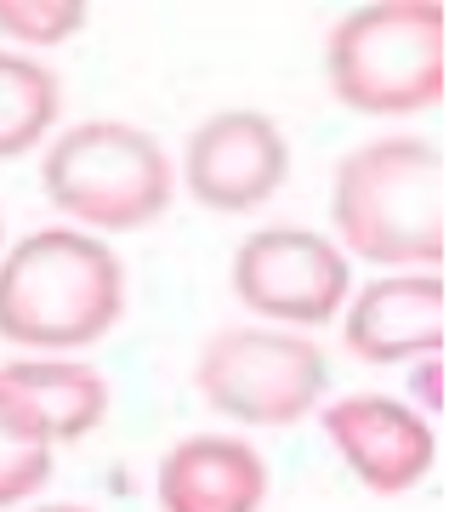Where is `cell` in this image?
I'll use <instances>...</instances> for the list:
<instances>
[{
  "label": "cell",
  "mask_w": 466,
  "mask_h": 512,
  "mask_svg": "<svg viewBox=\"0 0 466 512\" xmlns=\"http://www.w3.org/2000/svg\"><path fill=\"white\" fill-rule=\"evenodd\" d=\"M126 319V262L80 228H35L0 251V342L29 359H80Z\"/></svg>",
  "instance_id": "1"
},
{
  "label": "cell",
  "mask_w": 466,
  "mask_h": 512,
  "mask_svg": "<svg viewBox=\"0 0 466 512\" xmlns=\"http://www.w3.org/2000/svg\"><path fill=\"white\" fill-rule=\"evenodd\" d=\"M336 251L387 274H438L444 262V154L393 131L341 154L330 183Z\"/></svg>",
  "instance_id": "2"
},
{
  "label": "cell",
  "mask_w": 466,
  "mask_h": 512,
  "mask_svg": "<svg viewBox=\"0 0 466 512\" xmlns=\"http://www.w3.org/2000/svg\"><path fill=\"white\" fill-rule=\"evenodd\" d=\"M324 80L341 109L364 120H410L444 103L449 29L438 0H376L324 40Z\"/></svg>",
  "instance_id": "3"
},
{
  "label": "cell",
  "mask_w": 466,
  "mask_h": 512,
  "mask_svg": "<svg viewBox=\"0 0 466 512\" xmlns=\"http://www.w3.org/2000/svg\"><path fill=\"white\" fill-rule=\"evenodd\" d=\"M40 188L80 234H137L171 211L177 165L154 131L131 120H80L46 143Z\"/></svg>",
  "instance_id": "4"
},
{
  "label": "cell",
  "mask_w": 466,
  "mask_h": 512,
  "mask_svg": "<svg viewBox=\"0 0 466 512\" xmlns=\"http://www.w3.org/2000/svg\"><path fill=\"white\" fill-rule=\"evenodd\" d=\"M194 387L222 421L296 427L319 416L330 393V359L313 336L268 325H228L194 359Z\"/></svg>",
  "instance_id": "5"
},
{
  "label": "cell",
  "mask_w": 466,
  "mask_h": 512,
  "mask_svg": "<svg viewBox=\"0 0 466 512\" xmlns=\"http://www.w3.org/2000/svg\"><path fill=\"white\" fill-rule=\"evenodd\" d=\"M228 285L239 308H251L268 330H307L341 319L353 296V262L336 251L330 234L296 228V222H268L239 239L228 262Z\"/></svg>",
  "instance_id": "6"
},
{
  "label": "cell",
  "mask_w": 466,
  "mask_h": 512,
  "mask_svg": "<svg viewBox=\"0 0 466 512\" xmlns=\"http://www.w3.org/2000/svg\"><path fill=\"white\" fill-rule=\"evenodd\" d=\"M177 177L188 188V200L216 211V217H251L285 188L290 143L273 114L216 109L188 131Z\"/></svg>",
  "instance_id": "7"
},
{
  "label": "cell",
  "mask_w": 466,
  "mask_h": 512,
  "mask_svg": "<svg viewBox=\"0 0 466 512\" xmlns=\"http://www.w3.org/2000/svg\"><path fill=\"white\" fill-rule=\"evenodd\" d=\"M319 427L341 467L370 495H410L438 461V433L393 393H341L319 404Z\"/></svg>",
  "instance_id": "8"
},
{
  "label": "cell",
  "mask_w": 466,
  "mask_h": 512,
  "mask_svg": "<svg viewBox=\"0 0 466 512\" xmlns=\"http://www.w3.org/2000/svg\"><path fill=\"white\" fill-rule=\"evenodd\" d=\"M108 416V376L91 359H0V427L23 444L57 450L97 433Z\"/></svg>",
  "instance_id": "9"
},
{
  "label": "cell",
  "mask_w": 466,
  "mask_h": 512,
  "mask_svg": "<svg viewBox=\"0 0 466 512\" xmlns=\"http://www.w3.org/2000/svg\"><path fill=\"white\" fill-rule=\"evenodd\" d=\"M341 342L364 365H404L444 353V279L438 274H381L347 296Z\"/></svg>",
  "instance_id": "10"
},
{
  "label": "cell",
  "mask_w": 466,
  "mask_h": 512,
  "mask_svg": "<svg viewBox=\"0 0 466 512\" xmlns=\"http://www.w3.org/2000/svg\"><path fill=\"white\" fill-rule=\"evenodd\" d=\"M268 490V456L233 433H188L154 467L160 512H262Z\"/></svg>",
  "instance_id": "11"
},
{
  "label": "cell",
  "mask_w": 466,
  "mask_h": 512,
  "mask_svg": "<svg viewBox=\"0 0 466 512\" xmlns=\"http://www.w3.org/2000/svg\"><path fill=\"white\" fill-rule=\"evenodd\" d=\"M63 120V80L29 52H0V160L35 154Z\"/></svg>",
  "instance_id": "12"
},
{
  "label": "cell",
  "mask_w": 466,
  "mask_h": 512,
  "mask_svg": "<svg viewBox=\"0 0 466 512\" xmlns=\"http://www.w3.org/2000/svg\"><path fill=\"white\" fill-rule=\"evenodd\" d=\"M86 23H91L86 0H0V35L29 57L69 46Z\"/></svg>",
  "instance_id": "13"
},
{
  "label": "cell",
  "mask_w": 466,
  "mask_h": 512,
  "mask_svg": "<svg viewBox=\"0 0 466 512\" xmlns=\"http://www.w3.org/2000/svg\"><path fill=\"white\" fill-rule=\"evenodd\" d=\"M46 478H52V450L23 444L18 433L0 427V512L35 501V495L46 490Z\"/></svg>",
  "instance_id": "14"
},
{
  "label": "cell",
  "mask_w": 466,
  "mask_h": 512,
  "mask_svg": "<svg viewBox=\"0 0 466 512\" xmlns=\"http://www.w3.org/2000/svg\"><path fill=\"white\" fill-rule=\"evenodd\" d=\"M410 393L415 399H404L415 410V416H432L438 404H444V353L438 359H415L410 365Z\"/></svg>",
  "instance_id": "15"
},
{
  "label": "cell",
  "mask_w": 466,
  "mask_h": 512,
  "mask_svg": "<svg viewBox=\"0 0 466 512\" xmlns=\"http://www.w3.org/2000/svg\"><path fill=\"white\" fill-rule=\"evenodd\" d=\"M23 512H91V507H74V501H40V507H23Z\"/></svg>",
  "instance_id": "16"
},
{
  "label": "cell",
  "mask_w": 466,
  "mask_h": 512,
  "mask_svg": "<svg viewBox=\"0 0 466 512\" xmlns=\"http://www.w3.org/2000/svg\"><path fill=\"white\" fill-rule=\"evenodd\" d=\"M0 251H6V222H0Z\"/></svg>",
  "instance_id": "17"
}]
</instances>
